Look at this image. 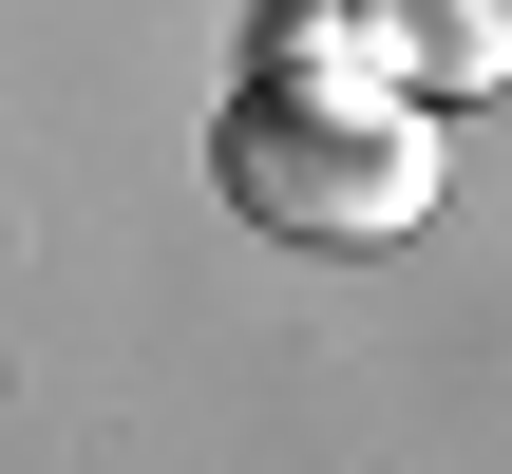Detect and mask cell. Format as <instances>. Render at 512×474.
I'll return each instance as SVG.
<instances>
[{"label":"cell","instance_id":"1","mask_svg":"<svg viewBox=\"0 0 512 474\" xmlns=\"http://www.w3.org/2000/svg\"><path fill=\"white\" fill-rule=\"evenodd\" d=\"M228 209L285 228V247H399L437 209V114L418 95H266L228 76V133H209Z\"/></svg>","mask_w":512,"mask_h":474}]
</instances>
